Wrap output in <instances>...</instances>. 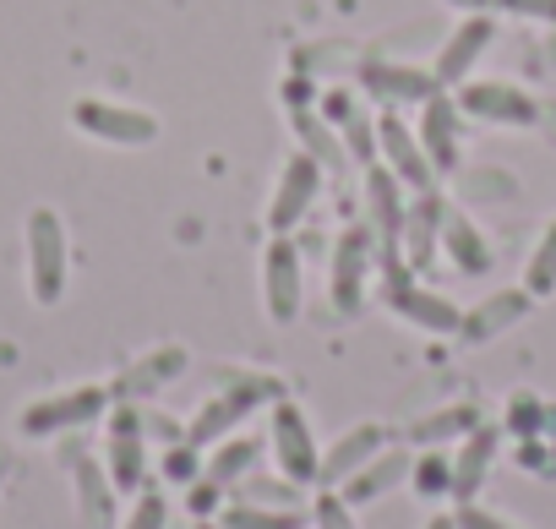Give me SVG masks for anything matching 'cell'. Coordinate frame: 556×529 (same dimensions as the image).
I'll return each mask as SVG.
<instances>
[{
	"label": "cell",
	"instance_id": "40",
	"mask_svg": "<svg viewBox=\"0 0 556 529\" xmlns=\"http://www.w3.org/2000/svg\"><path fill=\"white\" fill-rule=\"evenodd\" d=\"M447 7H458V12H491V0H447Z\"/></svg>",
	"mask_w": 556,
	"mask_h": 529
},
{
	"label": "cell",
	"instance_id": "1",
	"mask_svg": "<svg viewBox=\"0 0 556 529\" xmlns=\"http://www.w3.org/2000/svg\"><path fill=\"white\" fill-rule=\"evenodd\" d=\"M273 399H285V382L278 377H240V382H229L224 393H213L197 415H191V426H186V442L191 448H213V442H224L229 431H240V420H251L262 404H273Z\"/></svg>",
	"mask_w": 556,
	"mask_h": 529
},
{
	"label": "cell",
	"instance_id": "36",
	"mask_svg": "<svg viewBox=\"0 0 556 529\" xmlns=\"http://www.w3.org/2000/svg\"><path fill=\"white\" fill-rule=\"evenodd\" d=\"M312 99H317L312 77H306V72H290V77H285V104H290V115H295V110H312Z\"/></svg>",
	"mask_w": 556,
	"mask_h": 529
},
{
	"label": "cell",
	"instance_id": "3",
	"mask_svg": "<svg viewBox=\"0 0 556 529\" xmlns=\"http://www.w3.org/2000/svg\"><path fill=\"white\" fill-rule=\"evenodd\" d=\"M99 415H110V388H66V393H50V399H34L23 415H17V431L23 437H66V431H83L93 426Z\"/></svg>",
	"mask_w": 556,
	"mask_h": 529
},
{
	"label": "cell",
	"instance_id": "30",
	"mask_svg": "<svg viewBox=\"0 0 556 529\" xmlns=\"http://www.w3.org/2000/svg\"><path fill=\"white\" fill-rule=\"evenodd\" d=\"M409 486L420 496H453V458L426 448V458H415V469H409Z\"/></svg>",
	"mask_w": 556,
	"mask_h": 529
},
{
	"label": "cell",
	"instance_id": "34",
	"mask_svg": "<svg viewBox=\"0 0 556 529\" xmlns=\"http://www.w3.org/2000/svg\"><path fill=\"white\" fill-rule=\"evenodd\" d=\"M491 7L513 12V17H534V23H551L556 28V0H491Z\"/></svg>",
	"mask_w": 556,
	"mask_h": 529
},
{
	"label": "cell",
	"instance_id": "18",
	"mask_svg": "<svg viewBox=\"0 0 556 529\" xmlns=\"http://www.w3.org/2000/svg\"><path fill=\"white\" fill-rule=\"evenodd\" d=\"M382 442H388V431L382 426H355V431H344L328 453H323V469H317V486H328V491H339L355 469H366L377 453H382Z\"/></svg>",
	"mask_w": 556,
	"mask_h": 529
},
{
	"label": "cell",
	"instance_id": "5",
	"mask_svg": "<svg viewBox=\"0 0 556 529\" xmlns=\"http://www.w3.org/2000/svg\"><path fill=\"white\" fill-rule=\"evenodd\" d=\"M301 295H306L301 245H295V235H273L267 251H262V301H267V317L278 328H290L301 317Z\"/></svg>",
	"mask_w": 556,
	"mask_h": 529
},
{
	"label": "cell",
	"instance_id": "37",
	"mask_svg": "<svg viewBox=\"0 0 556 529\" xmlns=\"http://www.w3.org/2000/svg\"><path fill=\"white\" fill-rule=\"evenodd\" d=\"M218 496H224V486H213L207 475H197V480H191V513H197V518L218 513Z\"/></svg>",
	"mask_w": 556,
	"mask_h": 529
},
{
	"label": "cell",
	"instance_id": "35",
	"mask_svg": "<svg viewBox=\"0 0 556 529\" xmlns=\"http://www.w3.org/2000/svg\"><path fill=\"white\" fill-rule=\"evenodd\" d=\"M197 453H202V448L175 442V448H169V458H164V475H169V480H197Z\"/></svg>",
	"mask_w": 556,
	"mask_h": 529
},
{
	"label": "cell",
	"instance_id": "7",
	"mask_svg": "<svg viewBox=\"0 0 556 529\" xmlns=\"http://www.w3.org/2000/svg\"><path fill=\"white\" fill-rule=\"evenodd\" d=\"M317 191H323V164L295 148L285 159V169H278V186H273V202H267V229L273 235H295V224L312 213Z\"/></svg>",
	"mask_w": 556,
	"mask_h": 529
},
{
	"label": "cell",
	"instance_id": "27",
	"mask_svg": "<svg viewBox=\"0 0 556 529\" xmlns=\"http://www.w3.org/2000/svg\"><path fill=\"white\" fill-rule=\"evenodd\" d=\"M110 469H99L93 458H83L77 464V496H83V518L93 524V529H104L110 524Z\"/></svg>",
	"mask_w": 556,
	"mask_h": 529
},
{
	"label": "cell",
	"instance_id": "19",
	"mask_svg": "<svg viewBox=\"0 0 556 529\" xmlns=\"http://www.w3.org/2000/svg\"><path fill=\"white\" fill-rule=\"evenodd\" d=\"M409 469H415V458H409L404 448H382L366 469H355V475L339 486V496H344L350 507H366V502L388 496L393 486H404V480H409Z\"/></svg>",
	"mask_w": 556,
	"mask_h": 529
},
{
	"label": "cell",
	"instance_id": "11",
	"mask_svg": "<svg viewBox=\"0 0 556 529\" xmlns=\"http://www.w3.org/2000/svg\"><path fill=\"white\" fill-rule=\"evenodd\" d=\"M366 279H371V229H344L339 235V251H333V274H328V290H333L339 317H361Z\"/></svg>",
	"mask_w": 556,
	"mask_h": 529
},
{
	"label": "cell",
	"instance_id": "2",
	"mask_svg": "<svg viewBox=\"0 0 556 529\" xmlns=\"http://www.w3.org/2000/svg\"><path fill=\"white\" fill-rule=\"evenodd\" d=\"M28 290L39 306H55L66 295V274H72V245H66V218L55 207H34L28 213Z\"/></svg>",
	"mask_w": 556,
	"mask_h": 529
},
{
	"label": "cell",
	"instance_id": "39",
	"mask_svg": "<svg viewBox=\"0 0 556 529\" xmlns=\"http://www.w3.org/2000/svg\"><path fill=\"white\" fill-rule=\"evenodd\" d=\"M7 480H12V448L0 442V491H7Z\"/></svg>",
	"mask_w": 556,
	"mask_h": 529
},
{
	"label": "cell",
	"instance_id": "41",
	"mask_svg": "<svg viewBox=\"0 0 556 529\" xmlns=\"http://www.w3.org/2000/svg\"><path fill=\"white\" fill-rule=\"evenodd\" d=\"M426 529H458V518L453 513H437V518H426Z\"/></svg>",
	"mask_w": 556,
	"mask_h": 529
},
{
	"label": "cell",
	"instance_id": "14",
	"mask_svg": "<svg viewBox=\"0 0 556 529\" xmlns=\"http://www.w3.org/2000/svg\"><path fill=\"white\" fill-rule=\"evenodd\" d=\"M382 301L409 323V328H426V333H458V323H464V312L447 301V295H437V290H426V285H415V279H399V285H382Z\"/></svg>",
	"mask_w": 556,
	"mask_h": 529
},
{
	"label": "cell",
	"instance_id": "9",
	"mask_svg": "<svg viewBox=\"0 0 556 529\" xmlns=\"http://www.w3.org/2000/svg\"><path fill=\"white\" fill-rule=\"evenodd\" d=\"M104 464H110V486L115 491H142L148 486V442H142V410L137 404H115Z\"/></svg>",
	"mask_w": 556,
	"mask_h": 529
},
{
	"label": "cell",
	"instance_id": "32",
	"mask_svg": "<svg viewBox=\"0 0 556 529\" xmlns=\"http://www.w3.org/2000/svg\"><path fill=\"white\" fill-rule=\"evenodd\" d=\"M312 518H317V529H355L350 502H344L339 491H323V496H317V507H312Z\"/></svg>",
	"mask_w": 556,
	"mask_h": 529
},
{
	"label": "cell",
	"instance_id": "31",
	"mask_svg": "<svg viewBox=\"0 0 556 529\" xmlns=\"http://www.w3.org/2000/svg\"><path fill=\"white\" fill-rule=\"evenodd\" d=\"M169 524V502H164V491H137V507L126 513V524L121 529H164Z\"/></svg>",
	"mask_w": 556,
	"mask_h": 529
},
{
	"label": "cell",
	"instance_id": "21",
	"mask_svg": "<svg viewBox=\"0 0 556 529\" xmlns=\"http://www.w3.org/2000/svg\"><path fill=\"white\" fill-rule=\"evenodd\" d=\"M442 251H447L453 268L469 274V279L491 274V245H485V235L469 224V213H458V207L442 213Z\"/></svg>",
	"mask_w": 556,
	"mask_h": 529
},
{
	"label": "cell",
	"instance_id": "10",
	"mask_svg": "<svg viewBox=\"0 0 556 529\" xmlns=\"http://www.w3.org/2000/svg\"><path fill=\"white\" fill-rule=\"evenodd\" d=\"M415 137H420V148H426V159H431L437 175H453L458 169V159H464V110H458V99L447 88L420 104Z\"/></svg>",
	"mask_w": 556,
	"mask_h": 529
},
{
	"label": "cell",
	"instance_id": "23",
	"mask_svg": "<svg viewBox=\"0 0 556 529\" xmlns=\"http://www.w3.org/2000/svg\"><path fill=\"white\" fill-rule=\"evenodd\" d=\"M224 529H306V513L301 507H262V502H229L218 513Z\"/></svg>",
	"mask_w": 556,
	"mask_h": 529
},
{
	"label": "cell",
	"instance_id": "16",
	"mask_svg": "<svg viewBox=\"0 0 556 529\" xmlns=\"http://www.w3.org/2000/svg\"><path fill=\"white\" fill-rule=\"evenodd\" d=\"M361 88L371 99H388V104H426L442 93L437 72H420V66H393V61H366L361 66Z\"/></svg>",
	"mask_w": 556,
	"mask_h": 529
},
{
	"label": "cell",
	"instance_id": "24",
	"mask_svg": "<svg viewBox=\"0 0 556 529\" xmlns=\"http://www.w3.org/2000/svg\"><path fill=\"white\" fill-rule=\"evenodd\" d=\"M475 426H480V410H475V404H453V410H437V415L415 420V426H409V442H420V448H437V442L469 437Z\"/></svg>",
	"mask_w": 556,
	"mask_h": 529
},
{
	"label": "cell",
	"instance_id": "17",
	"mask_svg": "<svg viewBox=\"0 0 556 529\" xmlns=\"http://www.w3.org/2000/svg\"><path fill=\"white\" fill-rule=\"evenodd\" d=\"M529 306H534V295H529L523 285H518V290H496V295H485L475 312H464L458 339H464V344H491L496 333H507L513 323H523Z\"/></svg>",
	"mask_w": 556,
	"mask_h": 529
},
{
	"label": "cell",
	"instance_id": "29",
	"mask_svg": "<svg viewBox=\"0 0 556 529\" xmlns=\"http://www.w3.org/2000/svg\"><path fill=\"white\" fill-rule=\"evenodd\" d=\"M235 491H240V502H262V507H301V486L285 480V475H278V480H256V475H245Z\"/></svg>",
	"mask_w": 556,
	"mask_h": 529
},
{
	"label": "cell",
	"instance_id": "22",
	"mask_svg": "<svg viewBox=\"0 0 556 529\" xmlns=\"http://www.w3.org/2000/svg\"><path fill=\"white\" fill-rule=\"evenodd\" d=\"M256 458H262V442H256V437H235V431H229L224 442H213V453H207V469H202V475H207L213 486L235 491V486L256 469Z\"/></svg>",
	"mask_w": 556,
	"mask_h": 529
},
{
	"label": "cell",
	"instance_id": "20",
	"mask_svg": "<svg viewBox=\"0 0 556 529\" xmlns=\"http://www.w3.org/2000/svg\"><path fill=\"white\" fill-rule=\"evenodd\" d=\"M496 448H502V431H496V426H475V431L464 437V448H458V458H453V496H458V507L480 496V486H485V475H491V464H496Z\"/></svg>",
	"mask_w": 556,
	"mask_h": 529
},
{
	"label": "cell",
	"instance_id": "15",
	"mask_svg": "<svg viewBox=\"0 0 556 529\" xmlns=\"http://www.w3.org/2000/svg\"><path fill=\"white\" fill-rule=\"evenodd\" d=\"M442 213H447V202L437 191H420L409 202V213H404V268L409 274H426L437 262V251H442Z\"/></svg>",
	"mask_w": 556,
	"mask_h": 529
},
{
	"label": "cell",
	"instance_id": "33",
	"mask_svg": "<svg viewBox=\"0 0 556 529\" xmlns=\"http://www.w3.org/2000/svg\"><path fill=\"white\" fill-rule=\"evenodd\" d=\"M453 518H458V529H518V524H507L502 513H491V507H480V502H464Z\"/></svg>",
	"mask_w": 556,
	"mask_h": 529
},
{
	"label": "cell",
	"instance_id": "42",
	"mask_svg": "<svg viewBox=\"0 0 556 529\" xmlns=\"http://www.w3.org/2000/svg\"><path fill=\"white\" fill-rule=\"evenodd\" d=\"M197 529H224V524H207V518H197Z\"/></svg>",
	"mask_w": 556,
	"mask_h": 529
},
{
	"label": "cell",
	"instance_id": "12",
	"mask_svg": "<svg viewBox=\"0 0 556 529\" xmlns=\"http://www.w3.org/2000/svg\"><path fill=\"white\" fill-rule=\"evenodd\" d=\"M377 153H382V164H388L404 186H415V191H437V169H431V159H426L415 126H404L393 110L377 115Z\"/></svg>",
	"mask_w": 556,
	"mask_h": 529
},
{
	"label": "cell",
	"instance_id": "4",
	"mask_svg": "<svg viewBox=\"0 0 556 529\" xmlns=\"http://www.w3.org/2000/svg\"><path fill=\"white\" fill-rule=\"evenodd\" d=\"M267 448L278 458V475L295 480V486H317V469H323V453L312 442V420L306 410L285 393V399H273V431H267Z\"/></svg>",
	"mask_w": 556,
	"mask_h": 529
},
{
	"label": "cell",
	"instance_id": "28",
	"mask_svg": "<svg viewBox=\"0 0 556 529\" xmlns=\"http://www.w3.org/2000/svg\"><path fill=\"white\" fill-rule=\"evenodd\" d=\"M523 290L540 301V295H556V218L545 224L540 245L529 251V268H523Z\"/></svg>",
	"mask_w": 556,
	"mask_h": 529
},
{
	"label": "cell",
	"instance_id": "8",
	"mask_svg": "<svg viewBox=\"0 0 556 529\" xmlns=\"http://www.w3.org/2000/svg\"><path fill=\"white\" fill-rule=\"evenodd\" d=\"M453 99L469 121H485V126H540L534 93H523L513 83H458Z\"/></svg>",
	"mask_w": 556,
	"mask_h": 529
},
{
	"label": "cell",
	"instance_id": "25",
	"mask_svg": "<svg viewBox=\"0 0 556 529\" xmlns=\"http://www.w3.org/2000/svg\"><path fill=\"white\" fill-rule=\"evenodd\" d=\"M175 371H186V350H175V344H169V350H159L153 361H142L126 382H115V404H131L137 393H153V388H159V382H169Z\"/></svg>",
	"mask_w": 556,
	"mask_h": 529
},
{
	"label": "cell",
	"instance_id": "6",
	"mask_svg": "<svg viewBox=\"0 0 556 529\" xmlns=\"http://www.w3.org/2000/svg\"><path fill=\"white\" fill-rule=\"evenodd\" d=\"M72 126H83L93 142H110V148H148V142H159V115L131 110V104H110V99H77L72 104Z\"/></svg>",
	"mask_w": 556,
	"mask_h": 529
},
{
	"label": "cell",
	"instance_id": "38",
	"mask_svg": "<svg viewBox=\"0 0 556 529\" xmlns=\"http://www.w3.org/2000/svg\"><path fill=\"white\" fill-rule=\"evenodd\" d=\"M355 115V99L344 93V88H333V93H323V121H333V126H344Z\"/></svg>",
	"mask_w": 556,
	"mask_h": 529
},
{
	"label": "cell",
	"instance_id": "13",
	"mask_svg": "<svg viewBox=\"0 0 556 529\" xmlns=\"http://www.w3.org/2000/svg\"><path fill=\"white\" fill-rule=\"evenodd\" d=\"M491 39H496V17L491 12H464V23L447 34V45L437 50V83L442 88H458V83H469V72H475V61L491 50Z\"/></svg>",
	"mask_w": 556,
	"mask_h": 529
},
{
	"label": "cell",
	"instance_id": "26",
	"mask_svg": "<svg viewBox=\"0 0 556 529\" xmlns=\"http://www.w3.org/2000/svg\"><path fill=\"white\" fill-rule=\"evenodd\" d=\"M295 131H301V153H312L323 169H339L344 164V142L333 137L328 121H317L312 110H295Z\"/></svg>",
	"mask_w": 556,
	"mask_h": 529
}]
</instances>
